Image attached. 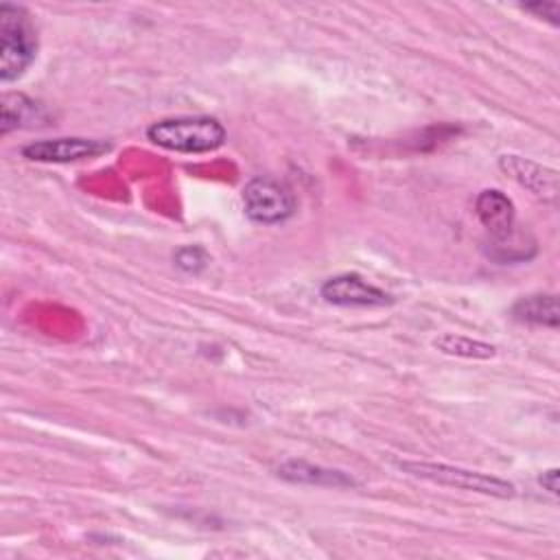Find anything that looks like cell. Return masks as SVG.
I'll return each mask as SVG.
<instances>
[{"mask_svg":"<svg viewBox=\"0 0 560 560\" xmlns=\"http://www.w3.org/2000/svg\"><path fill=\"white\" fill-rule=\"evenodd\" d=\"M147 138L168 151L208 153L225 142V129L212 116H175L149 125Z\"/></svg>","mask_w":560,"mask_h":560,"instance_id":"1","label":"cell"},{"mask_svg":"<svg viewBox=\"0 0 560 560\" xmlns=\"http://www.w3.org/2000/svg\"><path fill=\"white\" fill-rule=\"evenodd\" d=\"M37 52V37L24 7L0 4V79L9 83L24 74Z\"/></svg>","mask_w":560,"mask_h":560,"instance_id":"2","label":"cell"},{"mask_svg":"<svg viewBox=\"0 0 560 560\" xmlns=\"http://www.w3.org/2000/svg\"><path fill=\"white\" fill-rule=\"evenodd\" d=\"M398 468L405 470L407 475L440 483V486H451V488H459V490H470V492H479V494H490V497H501L508 499L512 497L516 490L510 481L494 477V475H486L479 470H468V468H459V466H448V464H433V462H398Z\"/></svg>","mask_w":560,"mask_h":560,"instance_id":"3","label":"cell"},{"mask_svg":"<svg viewBox=\"0 0 560 560\" xmlns=\"http://www.w3.org/2000/svg\"><path fill=\"white\" fill-rule=\"evenodd\" d=\"M243 208L252 221L273 225L295 212V197L284 184L271 177H254L243 188Z\"/></svg>","mask_w":560,"mask_h":560,"instance_id":"4","label":"cell"},{"mask_svg":"<svg viewBox=\"0 0 560 560\" xmlns=\"http://www.w3.org/2000/svg\"><path fill=\"white\" fill-rule=\"evenodd\" d=\"M499 168L512 177L518 186L529 190L536 199L556 203L560 195V184H558V171L551 166H545L540 162H534L523 155L505 153L499 158Z\"/></svg>","mask_w":560,"mask_h":560,"instance_id":"5","label":"cell"},{"mask_svg":"<svg viewBox=\"0 0 560 560\" xmlns=\"http://www.w3.org/2000/svg\"><path fill=\"white\" fill-rule=\"evenodd\" d=\"M112 149L109 142L98 138H52L35 140L22 147V155L35 162H77L96 158Z\"/></svg>","mask_w":560,"mask_h":560,"instance_id":"6","label":"cell"},{"mask_svg":"<svg viewBox=\"0 0 560 560\" xmlns=\"http://www.w3.org/2000/svg\"><path fill=\"white\" fill-rule=\"evenodd\" d=\"M322 298L337 306H387L394 302L389 293L370 284L357 273H341L328 278L322 289Z\"/></svg>","mask_w":560,"mask_h":560,"instance_id":"7","label":"cell"},{"mask_svg":"<svg viewBox=\"0 0 560 560\" xmlns=\"http://www.w3.org/2000/svg\"><path fill=\"white\" fill-rule=\"evenodd\" d=\"M475 212L492 241H503L514 232V203L501 190H481L475 199Z\"/></svg>","mask_w":560,"mask_h":560,"instance_id":"8","label":"cell"},{"mask_svg":"<svg viewBox=\"0 0 560 560\" xmlns=\"http://www.w3.org/2000/svg\"><path fill=\"white\" fill-rule=\"evenodd\" d=\"M278 475L291 483H302V486H330V488H352L357 481L332 468H322L302 459H289L278 466Z\"/></svg>","mask_w":560,"mask_h":560,"instance_id":"9","label":"cell"},{"mask_svg":"<svg viewBox=\"0 0 560 560\" xmlns=\"http://www.w3.org/2000/svg\"><path fill=\"white\" fill-rule=\"evenodd\" d=\"M512 315L521 322H527V324L556 328L558 322H560L558 298L553 293H536V295L521 298L512 306Z\"/></svg>","mask_w":560,"mask_h":560,"instance_id":"10","label":"cell"},{"mask_svg":"<svg viewBox=\"0 0 560 560\" xmlns=\"http://www.w3.org/2000/svg\"><path fill=\"white\" fill-rule=\"evenodd\" d=\"M42 120L39 105L24 94H4L2 96V120H0V131L7 136L11 129L24 127L26 122Z\"/></svg>","mask_w":560,"mask_h":560,"instance_id":"11","label":"cell"},{"mask_svg":"<svg viewBox=\"0 0 560 560\" xmlns=\"http://www.w3.org/2000/svg\"><path fill=\"white\" fill-rule=\"evenodd\" d=\"M433 346L444 352V354H453V357H464V359H490L497 354V348L488 341L481 339H472L466 335H453V332H444L440 335Z\"/></svg>","mask_w":560,"mask_h":560,"instance_id":"12","label":"cell"},{"mask_svg":"<svg viewBox=\"0 0 560 560\" xmlns=\"http://www.w3.org/2000/svg\"><path fill=\"white\" fill-rule=\"evenodd\" d=\"M525 11L538 15V18H545L549 20L551 24H558L560 20V4L556 0H547V2H532V4H523Z\"/></svg>","mask_w":560,"mask_h":560,"instance_id":"13","label":"cell"},{"mask_svg":"<svg viewBox=\"0 0 560 560\" xmlns=\"http://www.w3.org/2000/svg\"><path fill=\"white\" fill-rule=\"evenodd\" d=\"M188 258L184 256V254H177V265L179 267H184V269H188V271H197L199 267H203V252L201 249H197V247H188Z\"/></svg>","mask_w":560,"mask_h":560,"instance_id":"14","label":"cell"},{"mask_svg":"<svg viewBox=\"0 0 560 560\" xmlns=\"http://www.w3.org/2000/svg\"><path fill=\"white\" fill-rule=\"evenodd\" d=\"M551 494H556L558 492V468H549V470H545L542 475H540V479H538Z\"/></svg>","mask_w":560,"mask_h":560,"instance_id":"15","label":"cell"}]
</instances>
